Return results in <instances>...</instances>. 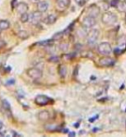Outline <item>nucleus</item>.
<instances>
[{
  "mask_svg": "<svg viewBox=\"0 0 126 137\" xmlns=\"http://www.w3.org/2000/svg\"><path fill=\"white\" fill-rule=\"evenodd\" d=\"M102 22L106 26H113L114 24L117 23V17L112 12H105L102 16Z\"/></svg>",
  "mask_w": 126,
  "mask_h": 137,
  "instance_id": "f257e3e1",
  "label": "nucleus"
},
{
  "mask_svg": "<svg viewBox=\"0 0 126 137\" xmlns=\"http://www.w3.org/2000/svg\"><path fill=\"white\" fill-rule=\"evenodd\" d=\"M111 51H112V48L109 42H101L98 45V52L102 55H109Z\"/></svg>",
  "mask_w": 126,
  "mask_h": 137,
  "instance_id": "f03ea898",
  "label": "nucleus"
},
{
  "mask_svg": "<svg viewBox=\"0 0 126 137\" xmlns=\"http://www.w3.org/2000/svg\"><path fill=\"white\" fill-rule=\"evenodd\" d=\"M99 31L98 29H91L90 32L87 34V43L89 46H93L96 44V42L99 39Z\"/></svg>",
  "mask_w": 126,
  "mask_h": 137,
  "instance_id": "7ed1b4c3",
  "label": "nucleus"
},
{
  "mask_svg": "<svg viewBox=\"0 0 126 137\" xmlns=\"http://www.w3.org/2000/svg\"><path fill=\"white\" fill-rule=\"evenodd\" d=\"M95 24H96V18L91 17V16L89 15L86 16L82 20V25L84 26L85 28H86V29L92 28Z\"/></svg>",
  "mask_w": 126,
  "mask_h": 137,
  "instance_id": "20e7f679",
  "label": "nucleus"
},
{
  "mask_svg": "<svg viewBox=\"0 0 126 137\" xmlns=\"http://www.w3.org/2000/svg\"><path fill=\"white\" fill-rule=\"evenodd\" d=\"M27 74L33 79H38L42 77V72L37 67H31L27 71Z\"/></svg>",
  "mask_w": 126,
  "mask_h": 137,
  "instance_id": "39448f33",
  "label": "nucleus"
},
{
  "mask_svg": "<svg viewBox=\"0 0 126 137\" xmlns=\"http://www.w3.org/2000/svg\"><path fill=\"white\" fill-rule=\"evenodd\" d=\"M42 12H41L39 11H34L31 13V15L29 16V20L30 23L33 25H36L42 21Z\"/></svg>",
  "mask_w": 126,
  "mask_h": 137,
  "instance_id": "423d86ee",
  "label": "nucleus"
},
{
  "mask_svg": "<svg viewBox=\"0 0 126 137\" xmlns=\"http://www.w3.org/2000/svg\"><path fill=\"white\" fill-rule=\"evenodd\" d=\"M115 63V60L111 57H108L107 55H104L102 58H100L99 60V65L101 66H111Z\"/></svg>",
  "mask_w": 126,
  "mask_h": 137,
  "instance_id": "0eeeda50",
  "label": "nucleus"
},
{
  "mask_svg": "<svg viewBox=\"0 0 126 137\" xmlns=\"http://www.w3.org/2000/svg\"><path fill=\"white\" fill-rule=\"evenodd\" d=\"M50 98L46 95H37L35 98V103L39 106H45L49 104Z\"/></svg>",
  "mask_w": 126,
  "mask_h": 137,
  "instance_id": "6e6552de",
  "label": "nucleus"
},
{
  "mask_svg": "<svg viewBox=\"0 0 126 137\" xmlns=\"http://www.w3.org/2000/svg\"><path fill=\"white\" fill-rule=\"evenodd\" d=\"M86 13L87 15L96 18V17H98V16L99 15V13H100V9H99V6H97L96 5H92L87 9Z\"/></svg>",
  "mask_w": 126,
  "mask_h": 137,
  "instance_id": "1a4fd4ad",
  "label": "nucleus"
},
{
  "mask_svg": "<svg viewBox=\"0 0 126 137\" xmlns=\"http://www.w3.org/2000/svg\"><path fill=\"white\" fill-rule=\"evenodd\" d=\"M16 9H17V11L19 14H23V13H25V12L28 11L29 6H28V5L26 3L21 2V3L17 4V5L16 6Z\"/></svg>",
  "mask_w": 126,
  "mask_h": 137,
  "instance_id": "9d476101",
  "label": "nucleus"
},
{
  "mask_svg": "<svg viewBox=\"0 0 126 137\" xmlns=\"http://www.w3.org/2000/svg\"><path fill=\"white\" fill-rule=\"evenodd\" d=\"M56 20H57V17L54 14H50V15H48L44 18L43 23L45 24H48V25H52V24L55 23Z\"/></svg>",
  "mask_w": 126,
  "mask_h": 137,
  "instance_id": "9b49d317",
  "label": "nucleus"
},
{
  "mask_svg": "<svg viewBox=\"0 0 126 137\" xmlns=\"http://www.w3.org/2000/svg\"><path fill=\"white\" fill-rule=\"evenodd\" d=\"M37 117L39 118L40 121H42V122H46V121L49 120L50 118V114L48 110H41V111L38 113Z\"/></svg>",
  "mask_w": 126,
  "mask_h": 137,
  "instance_id": "f8f14e48",
  "label": "nucleus"
},
{
  "mask_svg": "<svg viewBox=\"0 0 126 137\" xmlns=\"http://www.w3.org/2000/svg\"><path fill=\"white\" fill-rule=\"evenodd\" d=\"M71 3V0H56V5L60 10H65L68 7Z\"/></svg>",
  "mask_w": 126,
  "mask_h": 137,
  "instance_id": "ddd939ff",
  "label": "nucleus"
},
{
  "mask_svg": "<svg viewBox=\"0 0 126 137\" xmlns=\"http://www.w3.org/2000/svg\"><path fill=\"white\" fill-rule=\"evenodd\" d=\"M48 9V4L46 1H39L37 3V10L41 12H45Z\"/></svg>",
  "mask_w": 126,
  "mask_h": 137,
  "instance_id": "4468645a",
  "label": "nucleus"
},
{
  "mask_svg": "<svg viewBox=\"0 0 126 137\" xmlns=\"http://www.w3.org/2000/svg\"><path fill=\"white\" fill-rule=\"evenodd\" d=\"M116 8H117L119 12H126V1H124V0H123V1L118 0L117 5H116Z\"/></svg>",
  "mask_w": 126,
  "mask_h": 137,
  "instance_id": "2eb2a0df",
  "label": "nucleus"
},
{
  "mask_svg": "<svg viewBox=\"0 0 126 137\" xmlns=\"http://www.w3.org/2000/svg\"><path fill=\"white\" fill-rule=\"evenodd\" d=\"M11 26L10 24V22L7 21V20H0V29L3 31V30H6L8 29Z\"/></svg>",
  "mask_w": 126,
  "mask_h": 137,
  "instance_id": "dca6fc26",
  "label": "nucleus"
},
{
  "mask_svg": "<svg viewBox=\"0 0 126 137\" xmlns=\"http://www.w3.org/2000/svg\"><path fill=\"white\" fill-rule=\"evenodd\" d=\"M58 72L59 74H60V77L64 78L65 76L67 75V67L65 65H63V64H60V66H59L58 67Z\"/></svg>",
  "mask_w": 126,
  "mask_h": 137,
  "instance_id": "f3484780",
  "label": "nucleus"
},
{
  "mask_svg": "<svg viewBox=\"0 0 126 137\" xmlns=\"http://www.w3.org/2000/svg\"><path fill=\"white\" fill-rule=\"evenodd\" d=\"M29 15L27 13V12L21 14V17H20V20H21L22 23H27V22L29 21Z\"/></svg>",
  "mask_w": 126,
  "mask_h": 137,
  "instance_id": "a211bd4d",
  "label": "nucleus"
},
{
  "mask_svg": "<svg viewBox=\"0 0 126 137\" xmlns=\"http://www.w3.org/2000/svg\"><path fill=\"white\" fill-rule=\"evenodd\" d=\"M2 106H3V108L5 109V110L11 112V105H10L9 102H8L7 100H3V102H2Z\"/></svg>",
  "mask_w": 126,
  "mask_h": 137,
  "instance_id": "6ab92c4d",
  "label": "nucleus"
},
{
  "mask_svg": "<svg viewBox=\"0 0 126 137\" xmlns=\"http://www.w3.org/2000/svg\"><path fill=\"white\" fill-rule=\"evenodd\" d=\"M18 37L21 38V39H27L28 37H29V34L27 33L26 31H23V30H22V31H20L19 33H18Z\"/></svg>",
  "mask_w": 126,
  "mask_h": 137,
  "instance_id": "aec40b11",
  "label": "nucleus"
},
{
  "mask_svg": "<svg viewBox=\"0 0 126 137\" xmlns=\"http://www.w3.org/2000/svg\"><path fill=\"white\" fill-rule=\"evenodd\" d=\"M63 35H64L63 32H58V33L54 34L52 40H56V41H57V40H60L61 38H63Z\"/></svg>",
  "mask_w": 126,
  "mask_h": 137,
  "instance_id": "412c9836",
  "label": "nucleus"
},
{
  "mask_svg": "<svg viewBox=\"0 0 126 137\" xmlns=\"http://www.w3.org/2000/svg\"><path fill=\"white\" fill-rule=\"evenodd\" d=\"M47 130H49V131H55L58 128L57 125H53V124H48V126L45 127Z\"/></svg>",
  "mask_w": 126,
  "mask_h": 137,
  "instance_id": "4be33fe9",
  "label": "nucleus"
},
{
  "mask_svg": "<svg viewBox=\"0 0 126 137\" xmlns=\"http://www.w3.org/2000/svg\"><path fill=\"white\" fill-rule=\"evenodd\" d=\"M6 133V129H5V127L4 126V124L0 122V134L1 135H5Z\"/></svg>",
  "mask_w": 126,
  "mask_h": 137,
  "instance_id": "5701e85b",
  "label": "nucleus"
},
{
  "mask_svg": "<svg viewBox=\"0 0 126 137\" xmlns=\"http://www.w3.org/2000/svg\"><path fill=\"white\" fill-rule=\"evenodd\" d=\"M49 61L53 62V63H56V62H59V60H60V59H59V57H57V56H53V57L50 58Z\"/></svg>",
  "mask_w": 126,
  "mask_h": 137,
  "instance_id": "b1692460",
  "label": "nucleus"
},
{
  "mask_svg": "<svg viewBox=\"0 0 126 137\" xmlns=\"http://www.w3.org/2000/svg\"><path fill=\"white\" fill-rule=\"evenodd\" d=\"M77 5H79L80 6H83L86 5V0H75Z\"/></svg>",
  "mask_w": 126,
  "mask_h": 137,
  "instance_id": "393cba45",
  "label": "nucleus"
},
{
  "mask_svg": "<svg viewBox=\"0 0 126 137\" xmlns=\"http://www.w3.org/2000/svg\"><path fill=\"white\" fill-rule=\"evenodd\" d=\"M6 43L5 41H2V40H0V49H2L4 47H5Z\"/></svg>",
  "mask_w": 126,
  "mask_h": 137,
  "instance_id": "a878e982",
  "label": "nucleus"
},
{
  "mask_svg": "<svg viewBox=\"0 0 126 137\" xmlns=\"http://www.w3.org/2000/svg\"><path fill=\"white\" fill-rule=\"evenodd\" d=\"M29 1H30V2H32V3H36V4H37L38 2L40 1V0H29Z\"/></svg>",
  "mask_w": 126,
  "mask_h": 137,
  "instance_id": "bb28decb",
  "label": "nucleus"
},
{
  "mask_svg": "<svg viewBox=\"0 0 126 137\" xmlns=\"http://www.w3.org/2000/svg\"><path fill=\"white\" fill-rule=\"evenodd\" d=\"M1 32H2V30H1V29H0V34H1Z\"/></svg>",
  "mask_w": 126,
  "mask_h": 137,
  "instance_id": "cd10ccee",
  "label": "nucleus"
}]
</instances>
